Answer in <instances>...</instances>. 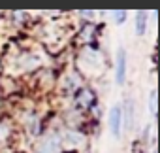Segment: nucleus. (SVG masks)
I'll return each instance as SVG.
<instances>
[{"instance_id":"5","label":"nucleus","mask_w":160,"mask_h":153,"mask_svg":"<svg viewBox=\"0 0 160 153\" xmlns=\"http://www.w3.org/2000/svg\"><path fill=\"white\" fill-rule=\"evenodd\" d=\"M98 30H100V27L89 21V23H85V27L81 29V32L77 34V38H79V42H83V44H92L98 38Z\"/></svg>"},{"instance_id":"10","label":"nucleus","mask_w":160,"mask_h":153,"mask_svg":"<svg viewBox=\"0 0 160 153\" xmlns=\"http://www.w3.org/2000/svg\"><path fill=\"white\" fill-rule=\"evenodd\" d=\"M124 108H126V113H122V121H126V127L132 129L134 127V100L132 98H126Z\"/></svg>"},{"instance_id":"8","label":"nucleus","mask_w":160,"mask_h":153,"mask_svg":"<svg viewBox=\"0 0 160 153\" xmlns=\"http://www.w3.org/2000/svg\"><path fill=\"white\" fill-rule=\"evenodd\" d=\"M15 89H17V85H15V82L12 78H8V76H2V78H0V95L2 97H8V95L15 93Z\"/></svg>"},{"instance_id":"7","label":"nucleus","mask_w":160,"mask_h":153,"mask_svg":"<svg viewBox=\"0 0 160 153\" xmlns=\"http://www.w3.org/2000/svg\"><path fill=\"white\" fill-rule=\"evenodd\" d=\"M17 64H19L23 70H34V68H38L40 59H38V57H34L32 53H21V57H19Z\"/></svg>"},{"instance_id":"2","label":"nucleus","mask_w":160,"mask_h":153,"mask_svg":"<svg viewBox=\"0 0 160 153\" xmlns=\"http://www.w3.org/2000/svg\"><path fill=\"white\" fill-rule=\"evenodd\" d=\"M85 140H87V136H85L83 130H70V132H66V134L62 136V140H60V147L64 145V147L75 151V149H79V147L85 144Z\"/></svg>"},{"instance_id":"15","label":"nucleus","mask_w":160,"mask_h":153,"mask_svg":"<svg viewBox=\"0 0 160 153\" xmlns=\"http://www.w3.org/2000/svg\"><path fill=\"white\" fill-rule=\"evenodd\" d=\"M79 15H81V17H85V19H92V17H94V12H81Z\"/></svg>"},{"instance_id":"12","label":"nucleus","mask_w":160,"mask_h":153,"mask_svg":"<svg viewBox=\"0 0 160 153\" xmlns=\"http://www.w3.org/2000/svg\"><path fill=\"white\" fill-rule=\"evenodd\" d=\"M126 15H128V13H126V12H122V10H117V12H113V13H111L113 21H115L117 25H122V23H124V19H126Z\"/></svg>"},{"instance_id":"3","label":"nucleus","mask_w":160,"mask_h":153,"mask_svg":"<svg viewBox=\"0 0 160 153\" xmlns=\"http://www.w3.org/2000/svg\"><path fill=\"white\" fill-rule=\"evenodd\" d=\"M126 62H128L126 51H124V47H121L117 51V62H115V82H117V85H122L124 80H126Z\"/></svg>"},{"instance_id":"4","label":"nucleus","mask_w":160,"mask_h":153,"mask_svg":"<svg viewBox=\"0 0 160 153\" xmlns=\"http://www.w3.org/2000/svg\"><path fill=\"white\" fill-rule=\"evenodd\" d=\"M109 129H111V134L115 138L121 136V129H122V108H121V104H115L109 110Z\"/></svg>"},{"instance_id":"6","label":"nucleus","mask_w":160,"mask_h":153,"mask_svg":"<svg viewBox=\"0 0 160 153\" xmlns=\"http://www.w3.org/2000/svg\"><path fill=\"white\" fill-rule=\"evenodd\" d=\"M38 153H60V138L58 136H47L38 145Z\"/></svg>"},{"instance_id":"11","label":"nucleus","mask_w":160,"mask_h":153,"mask_svg":"<svg viewBox=\"0 0 160 153\" xmlns=\"http://www.w3.org/2000/svg\"><path fill=\"white\" fill-rule=\"evenodd\" d=\"M149 108H151V115H152V119H156V89H152L151 91V97H149Z\"/></svg>"},{"instance_id":"14","label":"nucleus","mask_w":160,"mask_h":153,"mask_svg":"<svg viewBox=\"0 0 160 153\" xmlns=\"http://www.w3.org/2000/svg\"><path fill=\"white\" fill-rule=\"evenodd\" d=\"M8 127L6 125H2V123H0V142H2V140H6V136H8Z\"/></svg>"},{"instance_id":"9","label":"nucleus","mask_w":160,"mask_h":153,"mask_svg":"<svg viewBox=\"0 0 160 153\" xmlns=\"http://www.w3.org/2000/svg\"><path fill=\"white\" fill-rule=\"evenodd\" d=\"M147 12H138L136 13V34L138 36H143L145 30H147Z\"/></svg>"},{"instance_id":"13","label":"nucleus","mask_w":160,"mask_h":153,"mask_svg":"<svg viewBox=\"0 0 160 153\" xmlns=\"http://www.w3.org/2000/svg\"><path fill=\"white\" fill-rule=\"evenodd\" d=\"M130 153H147V151H145V145H143L141 142H134V144H132Z\"/></svg>"},{"instance_id":"1","label":"nucleus","mask_w":160,"mask_h":153,"mask_svg":"<svg viewBox=\"0 0 160 153\" xmlns=\"http://www.w3.org/2000/svg\"><path fill=\"white\" fill-rule=\"evenodd\" d=\"M96 104V93L91 87H81L75 93V106L81 110H91Z\"/></svg>"}]
</instances>
